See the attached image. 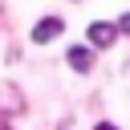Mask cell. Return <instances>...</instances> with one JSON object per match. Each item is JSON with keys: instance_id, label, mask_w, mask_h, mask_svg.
I'll return each mask as SVG.
<instances>
[{"instance_id": "obj_6", "label": "cell", "mask_w": 130, "mask_h": 130, "mask_svg": "<svg viewBox=\"0 0 130 130\" xmlns=\"http://www.w3.org/2000/svg\"><path fill=\"white\" fill-rule=\"evenodd\" d=\"M0 130H8V126H0Z\"/></svg>"}, {"instance_id": "obj_3", "label": "cell", "mask_w": 130, "mask_h": 130, "mask_svg": "<svg viewBox=\"0 0 130 130\" xmlns=\"http://www.w3.org/2000/svg\"><path fill=\"white\" fill-rule=\"evenodd\" d=\"M69 65H73L77 73H89V65H93V57H89V49H69Z\"/></svg>"}, {"instance_id": "obj_5", "label": "cell", "mask_w": 130, "mask_h": 130, "mask_svg": "<svg viewBox=\"0 0 130 130\" xmlns=\"http://www.w3.org/2000/svg\"><path fill=\"white\" fill-rule=\"evenodd\" d=\"M98 130H118V126H110V122H102V126H98Z\"/></svg>"}, {"instance_id": "obj_1", "label": "cell", "mask_w": 130, "mask_h": 130, "mask_svg": "<svg viewBox=\"0 0 130 130\" xmlns=\"http://www.w3.org/2000/svg\"><path fill=\"white\" fill-rule=\"evenodd\" d=\"M114 37H118V28H114V24H106V20H93V24H89V45L110 49V45H114Z\"/></svg>"}, {"instance_id": "obj_2", "label": "cell", "mask_w": 130, "mask_h": 130, "mask_svg": "<svg viewBox=\"0 0 130 130\" xmlns=\"http://www.w3.org/2000/svg\"><path fill=\"white\" fill-rule=\"evenodd\" d=\"M61 28H65V24H61L57 16H45L41 24H32V41H37V45H45V41H53Z\"/></svg>"}, {"instance_id": "obj_4", "label": "cell", "mask_w": 130, "mask_h": 130, "mask_svg": "<svg viewBox=\"0 0 130 130\" xmlns=\"http://www.w3.org/2000/svg\"><path fill=\"white\" fill-rule=\"evenodd\" d=\"M118 32H126V37H130V12H126V16L118 20Z\"/></svg>"}]
</instances>
